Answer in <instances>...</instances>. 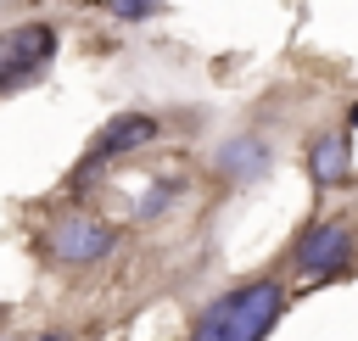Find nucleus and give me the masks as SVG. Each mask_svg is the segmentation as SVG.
<instances>
[{"mask_svg":"<svg viewBox=\"0 0 358 341\" xmlns=\"http://www.w3.org/2000/svg\"><path fill=\"white\" fill-rule=\"evenodd\" d=\"M280 319H285V285L274 274H263V280H241V285L218 291L196 313L190 341H268Z\"/></svg>","mask_w":358,"mask_h":341,"instance_id":"obj_1","label":"nucleus"},{"mask_svg":"<svg viewBox=\"0 0 358 341\" xmlns=\"http://www.w3.org/2000/svg\"><path fill=\"white\" fill-rule=\"evenodd\" d=\"M112 252H117V229L84 207H67V212L45 218V229H39V257L50 268H95Z\"/></svg>","mask_w":358,"mask_h":341,"instance_id":"obj_2","label":"nucleus"},{"mask_svg":"<svg viewBox=\"0 0 358 341\" xmlns=\"http://www.w3.org/2000/svg\"><path fill=\"white\" fill-rule=\"evenodd\" d=\"M162 140V117L157 112H112L106 123H101V134L90 140V151H84V162L73 168V190H84V184H95V173L106 168V162H117V157H134V151H145V145H157Z\"/></svg>","mask_w":358,"mask_h":341,"instance_id":"obj_3","label":"nucleus"},{"mask_svg":"<svg viewBox=\"0 0 358 341\" xmlns=\"http://www.w3.org/2000/svg\"><path fill=\"white\" fill-rule=\"evenodd\" d=\"M352 252H358V240H352V224L341 218V212H324V218H313L302 235H296V246H291V274L296 280H330V274H341L347 263H352Z\"/></svg>","mask_w":358,"mask_h":341,"instance_id":"obj_4","label":"nucleus"},{"mask_svg":"<svg viewBox=\"0 0 358 341\" xmlns=\"http://www.w3.org/2000/svg\"><path fill=\"white\" fill-rule=\"evenodd\" d=\"M56 28L50 22H22L0 34V95H17L28 84L45 78V67L56 61Z\"/></svg>","mask_w":358,"mask_h":341,"instance_id":"obj_5","label":"nucleus"},{"mask_svg":"<svg viewBox=\"0 0 358 341\" xmlns=\"http://www.w3.org/2000/svg\"><path fill=\"white\" fill-rule=\"evenodd\" d=\"M213 173L224 179V184H263L268 173H274V145H268V134H235V140H224L218 145V157H213Z\"/></svg>","mask_w":358,"mask_h":341,"instance_id":"obj_6","label":"nucleus"},{"mask_svg":"<svg viewBox=\"0 0 358 341\" xmlns=\"http://www.w3.org/2000/svg\"><path fill=\"white\" fill-rule=\"evenodd\" d=\"M308 179H313L319 190H336V184L352 179V129H347V123L319 129V134L308 140Z\"/></svg>","mask_w":358,"mask_h":341,"instance_id":"obj_7","label":"nucleus"},{"mask_svg":"<svg viewBox=\"0 0 358 341\" xmlns=\"http://www.w3.org/2000/svg\"><path fill=\"white\" fill-rule=\"evenodd\" d=\"M185 196V179L179 173H151L145 179V190L134 196V218L140 224H157V218H168L173 212V201Z\"/></svg>","mask_w":358,"mask_h":341,"instance_id":"obj_8","label":"nucleus"},{"mask_svg":"<svg viewBox=\"0 0 358 341\" xmlns=\"http://www.w3.org/2000/svg\"><path fill=\"white\" fill-rule=\"evenodd\" d=\"M117 22H151L157 11H162V0H101Z\"/></svg>","mask_w":358,"mask_h":341,"instance_id":"obj_9","label":"nucleus"},{"mask_svg":"<svg viewBox=\"0 0 358 341\" xmlns=\"http://www.w3.org/2000/svg\"><path fill=\"white\" fill-rule=\"evenodd\" d=\"M34 341H67V335H62V330H45V335H34Z\"/></svg>","mask_w":358,"mask_h":341,"instance_id":"obj_10","label":"nucleus"},{"mask_svg":"<svg viewBox=\"0 0 358 341\" xmlns=\"http://www.w3.org/2000/svg\"><path fill=\"white\" fill-rule=\"evenodd\" d=\"M347 129H358V101H352V112H347Z\"/></svg>","mask_w":358,"mask_h":341,"instance_id":"obj_11","label":"nucleus"},{"mask_svg":"<svg viewBox=\"0 0 358 341\" xmlns=\"http://www.w3.org/2000/svg\"><path fill=\"white\" fill-rule=\"evenodd\" d=\"M0 341H17V335H0Z\"/></svg>","mask_w":358,"mask_h":341,"instance_id":"obj_12","label":"nucleus"},{"mask_svg":"<svg viewBox=\"0 0 358 341\" xmlns=\"http://www.w3.org/2000/svg\"><path fill=\"white\" fill-rule=\"evenodd\" d=\"M0 319H6V307H0Z\"/></svg>","mask_w":358,"mask_h":341,"instance_id":"obj_13","label":"nucleus"}]
</instances>
